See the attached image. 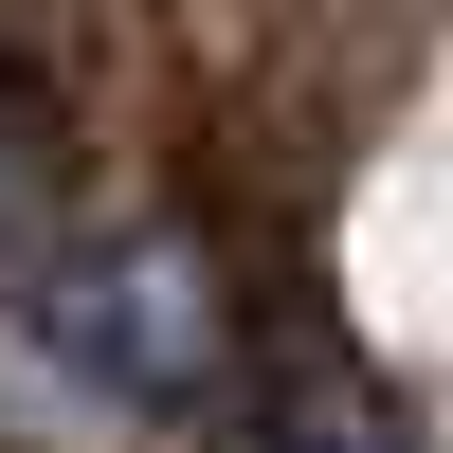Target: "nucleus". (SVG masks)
I'll use <instances>...</instances> for the list:
<instances>
[{"label": "nucleus", "instance_id": "3", "mask_svg": "<svg viewBox=\"0 0 453 453\" xmlns=\"http://www.w3.org/2000/svg\"><path fill=\"white\" fill-rule=\"evenodd\" d=\"M36 254V181H19V145H0V273Z\"/></svg>", "mask_w": 453, "mask_h": 453}, {"label": "nucleus", "instance_id": "1", "mask_svg": "<svg viewBox=\"0 0 453 453\" xmlns=\"http://www.w3.org/2000/svg\"><path fill=\"white\" fill-rule=\"evenodd\" d=\"M36 345H55L73 381L145 399V418H200L218 399V309H200V273H181L164 236H73L55 273H36Z\"/></svg>", "mask_w": 453, "mask_h": 453}, {"label": "nucleus", "instance_id": "2", "mask_svg": "<svg viewBox=\"0 0 453 453\" xmlns=\"http://www.w3.org/2000/svg\"><path fill=\"white\" fill-rule=\"evenodd\" d=\"M218 453H418L381 418V399H345V381H254L236 418H218Z\"/></svg>", "mask_w": 453, "mask_h": 453}]
</instances>
